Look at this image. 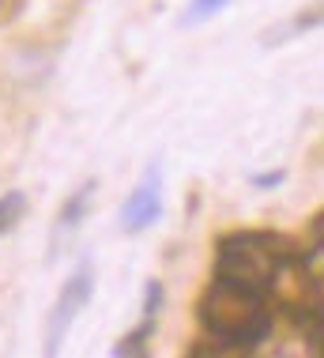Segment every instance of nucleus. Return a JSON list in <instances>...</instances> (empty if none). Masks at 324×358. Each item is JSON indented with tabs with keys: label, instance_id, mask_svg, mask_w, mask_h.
I'll return each instance as SVG.
<instances>
[{
	"label": "nucleus",
	"instance_id": "nucleus-1",
	"mask_svg": "<svg viewBox=\"0 0 324 358\" xmlns=\"http://www.w3.org/2000/svg\"><path fill=\"white\" fill-rule=\"evenodd\" d=\"M200 324L219 343L245 351V347H257L268 340L272 313H268L264 294L245 290L238 283H227V279H215L208 287V294L200 298Z\"/></svg>",
	"mask_w": 324,
	"mask_h": 358
},
{
	"label": "nucleus",
	"instance_id": "nucleus-2",
	"mask_svg": "<svg viewBox=\"0 0 324 358\" xmlns=\"http://www.w3.org/2000/svg\"><path fill=\"white\" fill-rule=\"evenodd\" d=\"M290 260L294 249L276 234H230L215 257V279H227L268 298L279 287Z\"/></svg>",
	"mask_w": 324,
	"mask_h": 358
},
{
	"label": "nucleus",
	"instance_id": "nucleus-3",
	"mask_svg": "<svg viewBox=\"0 0 324 358\" xmlns=\"http://www.w3.org/2000/svg\"><path fill=\"white\" fill-rule=\"evenodd\" d=\"M91 287H94L91 268L80 264V272L64 283L61 298H57V306H53V317H49V351H57V347H61L68 324L76 321V313H80V309L87 306V298H91Z\"/></svg>",
	"mask_w": 324,
	"mask_h": 358
},
{
	"label": "nucleus",
	"instance_id": "nucleus-4",
	"mask_svg": "<svg viewBox=\"0 0 324 358\" xmlns=\"http://www.w3.org/2000/svg\"><path fill=\"white\" fill-rule=\"evenodd\" d=\"M159 211H162V178H159V170L151 166L143 173V181L136 185V192L125 200L121 222H125V230H143L147 222L159 219Z\"/></svg>",
	"mask_w": 324,
	"mask_h": 358
},
{
	"label": "nucleus",
	"instance_id": "nucleus-5",
	"mask_svg": "<svg viewBox=\"0 0 324 358\" xmlns=\"http://www.w3.org/2000/svg\"><path fill=\"white\" fill-rule=\"evenodd\" d=\"M159 302H162V287H159V283H151V287H147V306H143V324H140V332H136L132 340H125L121 347H117V355H140V351H143V340L151 336V328H155V313H159Z\"/></svg>",
	"mask_w": 324,
	"mask_h": 358
},
{
	"label": "nucleus",
	"instance_id": "nucleus-6",
	"mask_svg": "<svg viewBox=\"0 0 324 358\" xmlns=\"http://www.w3.org/2000/svg\"><path fill=\"white\" fill-rule=\"evenodd\" d=\"M91 192H94V181H87L68 196V204L61 208V230H76L80 227V219L87 215V204H91Z\"/></svg>",
	"mask_w": 324,
	"mask_h": 358
},
{
	"label": "nucleus",
	"instance_id": "nucleus-7",
	"mask_svg": "<svg viewBox=\"0 0 324 358\" xmlns=\"http://www.w3.org/2000/svg\"><path fill=\"white\" fill-rule=\"evenodd\" d=\"M23 208H27L23 192H4V196H0V234H8V230L15 227L19 215H23Z\"/></svg>",
	"mask_w": 324,
	"mask_h": 358
},
{
	"label": "nucleus",
	"instance_id": "nucleus-8",
	"mask_svg": "<svg viewBox=\"0 0 324 358\" xmlns=\"http://www.w3.org/2000/svg\"><path fill=\"white\" fill-rule=\"evenodd\" d=\"M223 4H227V0H192V23H196V19H208L211 12H215V8H223Z\"/></svg>",
	"mask_w": 324,
	"mask_h": 358
},
{
	"label": "nucleus",
	"instance_id": "nucleus-9",
	"mask_svg": "<svg viewBox=\"0 0 324 358\" xmlns=\"http://www.w3.org/2000/svg\"><path fill=\"white\" fill-rule=\"evenodd\" d=\"M283 173H264V178H257V185H279Z\"/></svg>",
	"mask_w": 324,
	"mask_h": 358
}]
</instances>
